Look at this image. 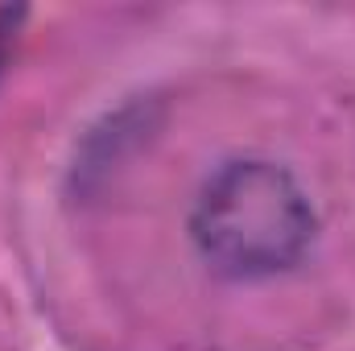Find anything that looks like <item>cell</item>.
<instances>
[{
	"label": "cell",
	"instance_id": "6da1fadb",
	"mask_svg": "<svg viewBox=\"0 0 355 351\" xmlns=\"http://www.w3.org/2000/svg\"><path fill=\"white\" fill-rule=\"evenodd\" d=\"M194 244L227 277H268L297 261L314 236V211L289 170L232 162L194 207Z\"/></svg>",
	"mask_w": 355,
	"mask_h": 351
}]
</instances>
